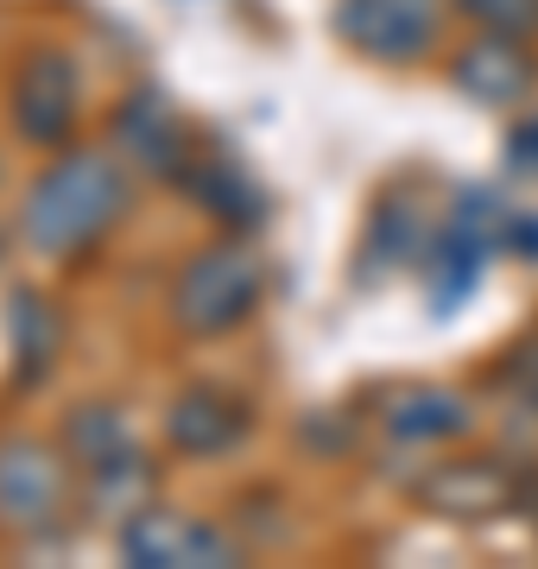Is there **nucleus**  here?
Masks as SVG:
<instances>
[{
    "instance_id": "nucleus-1",
    "label": "nucleus",
    "mask_w": 538,
    "mask_h": 569,
    "mask_svg": "<svg viewBox=\"0 0 538 569\" xmlns=\"http://www.w3.org/2000/svg\"><path fill=\"white\" fill-rule=\"evenodd\" d=\"M127 203V183L114 171L108 152H63L51 171H39V183L26 190V209H20V234L26 247H39L51 260L77 253L102 234Z\"/></svg>"
},
{
    "instance_id": "nucleus-2",
    "label": "nucleus",
    "mask_w": 538,
    "mask_h": 569,
    "mask_svg": "<svg viewBox=\"0 0 538 569\" xmlns=\"http://www.w3.org/2000/svg\"><path fill=\"white\" fill-rule=\"evenodd\" d=\"M260 291H267L260 260L241 241H228V247H209V253H197L185 266V279L171 291V317L190 336H222V329L248 323L253 305H260Z\"/></svg>"
},
{
    "instance_id": "nucleus-3",
    "label": "nucleus",
    "mask_w": 538,
    "mask_h": 569,
    "mask_svg": "<svg viewBox=\"0 0 538 569\" xmlns=\"http://www.w3.org/2000/svg\"><path fill=\"white\" fill-rule=\"evenodd\" d=\"M437 7L444 0H336V32L380 63H412L437 39Z\"/></svg>"
},
{
    "instance_id": "nucleus-4",
    "label": "nucleus",
    "mask_w": 538,
    "mask_h": 569,
    "mask_svg": "<svg viewBox=\"0 0 538 569\" xmlns=\"http://www.w3.org/2000/svg\"><path fill=\"white\" fill-rule=\"evenodd\" d=\"M7 108H13V127L32 146H58L77 127V70H70V58L63 51H32L13 70Z\"/></svg>"
},
{
    "instance_id": "nucleus-5",
    "label": "nucleus",
    "mask_w": 538,
    "mask_h": 569,
    "mask_svg": "<svg viewBox=\"0 0 538 569\" xmlns=\"http://www.w3.org/2000/svg\"><path fill=\"white\" fill-rule=\"evenodd\" d=\"M114 146L140 164L146 178H185V164H190L185 121H178V108L159 89H133L114 108Z\"/></svg>"
},
{
    "instance_id": "nucleus-6",
    "label": "nucleus",
    "mask_w": 538,
    "mask_h": 569,
    "mask_svg": "<svg viewBox=\"0 0 538 569\" xmlns=\"http://www.w3.org/2000/svg\"><path fill=\"white\" fill-rule=\"evenodd\" d=\"M63 493H70V475L51 449H39L32 437H13L0 443V519L7 526H44L63 512Z\"/></svg>"
},
{
    "instance_id": "nucleus-7",
    "label": "nucleus",
    "mask_w": 538,
    "mask_h": 569,
    "mask_svg": "<svg viewBox=\"0 0 538 569\" xmlns=\"http://www.w3.org/2000/svg\"><path fill=\"white\" fill-rule=\"evenodd\" d=\"M121 557L146 569H185V563L222 569L235 563V545L216 526H197V519H178V512H140L121 531Z\"/></svg>"
},
{
    "instance_id": "nucleus-8",
    "label": "nucleus",
    "mask_w": 538,
    "mask_h": 569,
    "mask_svg": "<svg viewBox=\"0 0 538 569\" xmlns=\"http://www.w3.org/2000/svg\"><path fill=\"white\" fill-rule=\"evenodd\" d=\"M450 77H456V89L476 96L481 108H507V102H519V96L532 89V58H526L514 39L495 32V39H476L469 51H456Z\"/></svg>"
},
{
    "instance_id": "nucleus-9",
    "label": "nucleus",
    "mask_w": 538,
    "mask_h": 569,
    "mask_svg": "<svg viewBox=\"0 0 538 569\" xmlns=\"http://www.w3.org/2000/svg\"><path fill=\"white\" fill-rule=\"evenodd\" d=\"M241 430H248V406L228 399V392H216V387L178 392L171 411H166V437L178 449H190V456H222Z\"/></svg>"
},
{
    "instance_id": "nucleus-10",
    "label": "nucleus",
    "mask_w": 538,
    "mask_h": 569,
    "mask_svg": "<svg viewBox=\"0 0 538 569\" xmlns=\"http://www.w3.org/2000/svg\"><path fill=\"white\" fill-rule=\"evenodd\" d=\"M425 247H431V222H425V209L412 197H387V203L373 209L368 222V241H361V279H373L380 266H418L425 260Z\"/></svg>"
},
{
    "instance_id": "nucleus-11",
    "label": "nucleus",
    "mask_w": 538,
    "mask_h": 569,
    "mask_svg": "<svg viewBox=\"0 0 538 569\" xmlns=\"http://www.w3.org/2000/svg\"><path fill=\"white\" fill-rule=\"evenodd\" d=\"M178 183H185V197H197V203L228 228H253L260 216H267L260 190L241 178V164H228V159H190Z\"/></svg>"
},
{
    "instance_id": "nucleus-12",
    "label": "nucleus",
    "mask_w": 538,
    "mask_h": 569,
    "mask_svg": "<svg viewBox=\"0 0 538 569\" xmlns=\"http://www.w3.org/2000/svg\"><path fill=\"white\" fill-rule=\"evenodd\" d=\"M425 500L437 512H450V519H481V512H495L514 500V481L495 462H450L444 475L425 481Z\"/></svg>"
},
{
    "instance_id": "nucleus-13",
    "label": "nucleus",
    "mask_w": 538,
    "mask_h": 569,
    "mask_svg": "<svg viewBox=\"0 0 538 569\" xmlns=\"http://www.w3.org/2000/svg\"><path fill=\"white\" fill-rule=\"evenodd\" d=\"M462 425H469L462 392H444V387H393L387 392V430L406 437V443H437V437H456Z\"/></svg>"
},
{
    "instance_id": "nucleus-14",
    "label": "nucleus",
    "mask_w": 538,
    "mask_h": 569,
    "mask_svg": "<svg viewBox=\"0 0 538 569\" xmlns=\"http://www.w3.org/2000/svg\"><path fill=\"white\" fill-rule=\"evenodd\" d=\"M7 329H13L20 380L44 373V361H51V348H58V317H51V305H44V298H32V291H13V298H7Z\"/></svg>"
},
{
    "instance_id": "nucleus-15",
    "label": "nucleus",
    "mask_w": 538,
    "mask_h": 569,
    "mask_svg": "<svg viewBox=\"0 0 538 569\" xmlns=\"http://www.w3.org/2000/svg\"><path fill=\"white\" fill-rule=\"evenodd\" d=\"M63 443H70V456H77L83 468H102V462H114V456L133 449V443H127V425L108 406H77V411H70Z\"/></svg>"
},
{
    "instance_id": "nucleus-16",
    "label": "nucleus",
    "mask_w": 538,
    "mask_h": 569,
    "mask_svg": "<svg viewBox=\"0 0 538 569\" xmlns=\"http://www.w3.org/2000/svg\"><path fill=\"white\" fill-rule=\"evenodd\" d=\"M462 13L500 39H519V32H532L538 26V0H462Z\"/></svg>"
},
{
    "instance_id": "nucleus-17",
    "label": "nucleus",
    "mask_w": 538,
    "mask_h": 569,
    "mask_svg": "<svg viewBox=\"0 0 538 569\" xmlns=\"http://www.w3.org/2000/svg\"><path fill=\"white\" fill-rule=\"evenodd\" d=\"M507 164H514L519 178H538V114H526V121L507 133Z\"/></svg>"
},
{
    "instance_id": "nucleus-18",
    "label": "nucleus",
    "mask_w": 538,
    "mask_h": 569,
    "mask_svg": "<svg viewBox=\"0 0 538 569\" xmlns=\"http://www.w3.org/2000/svg\"><path fill=\"white\" fill-rule=\"evenodd\" d=\"M507 247L538 260V209H514V222H507Z\"/></svg>"
},
{
    "instance_id": "nucleus-19",
    "label": "nucleus",
    "mask_w": 538,
    "mask_h": 569,
    "mask_svg": "<svg viewBox=\"0 0 538 569\" xmlns=\"http://www.w3.org/2000/svg\"><path fill=\"white\" fill-rule=\"evenodd\" d=\"M507 380H514V387L538 406V348H519L514 361H507Z\"/></svg>"
}]
</instances>
